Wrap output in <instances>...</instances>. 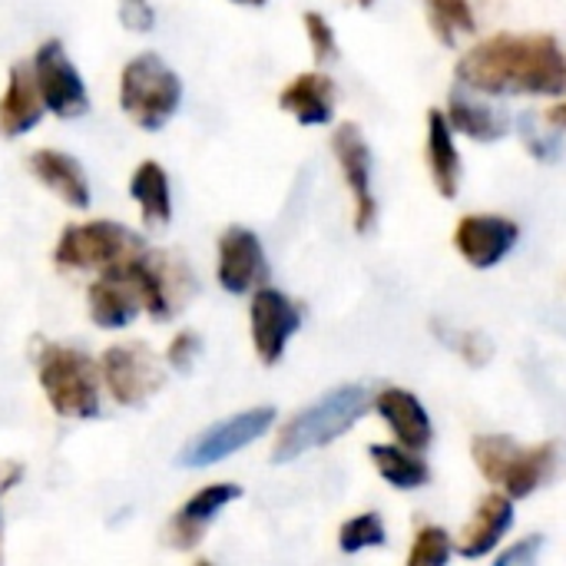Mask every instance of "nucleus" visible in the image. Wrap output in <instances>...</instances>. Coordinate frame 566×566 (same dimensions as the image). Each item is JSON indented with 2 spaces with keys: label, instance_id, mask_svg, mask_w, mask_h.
Here are the masks:
<instances>
[{
  "label": "nucleus",
  "instance_id": "nucleus-1",
  "mask_svg": "<svg viewBox=\"0 0 566 566\" xmlns=\"http://www.w3.org/2000/svg\"><path fill=\"white\" fill-rule=\"evenodd\" d=\"M458 80L488 96H560L566 53L551 33H494L461 56Z\"/></svg>",
  "mask_w": 566,
  "mask_h": 566
},
{
  "label": "nucleus",
  "instance_id": "nucleus-2",
  "mask_svg": "<svg viewBox=\"0 0 566 566\" xmlns=\"http://www.w3.org/2000/svg\"><path fill=\"white\" fill-rule=\"evenodd\" d=\"M368 405H371V398H368V388H361V385H342V388L328 391L325 398H318L315 405L298 411L282 428V434L275 438V448H272V461L289 464L315 448L338 441L368 415Z\"/></svg>",
  "mask_w": 566,
  "mask_h": 566
},
{
  "label": "nucleus",
  "instance_id": "nucleus-3",
  "mask_svg": "<svg viewBox=\"0 0 566 566\" xmlns=\"http://www.w3.org/2000/svg\"><path fill=\"white\" fill-rule=\"evenodd\" d=\"M471 458L488 484L504 488L511 501H524L551 481L557 468V444L547 441L537 448H521L504 434H481L471 444Z\"/></svg>",
  "mask_w": 566,
  "mask_h": 566
},
{
  "label": "nucleus",
  "instance_id": "nucleus-4",
  "mask_svg": "<svg viewBox=\"0 0 566 566\" xmlns=\"http://www.w3.org/2000/svg\"><path fill=\"white\" fill-rule=\"evenodd\" d=\"M36 375L40 388L50 401V408L60 418H96L99 415V368L90 355L66 348V345H46L36 355Z\"/></svg>",
  "mask_w": 566,
  "mask_h": 566
},
{
  "label": "nucleus",
  "instance_id": "nucleus-5",
  "mask_svg": "<svg viewBox=\"0 0 566 566\" xmlns=\"http://www.w3.org/2000/svg\"><path fill=\"white\" fill-rule=\"evenodd\" d=\"M182 103V80L156 53L133 56L119 73V106L139 129H163Z\"/></svg>",
  "mask_w": 566,
  "mask_h": 566
},
{
  "label": "nucleus",
  "instance_id": "nucleus-6",
  "mask_svg": "<svg viewBox=\"0 0 566 566\" xmlns=\"http://www.w3.org/2000/svg\"><path fill=\"white\" fill-rule=\"evenodd\" d=\"M146 245L139 235H133L129 229H123L119 222H83V226H66L56 249H53V262L60 269H116L126 259L139 255Z\"/></svg>",
  "mask_w": 566,
  "mask_h": 566
},
{
  "label": "nucleus",
  "instance_id": "nucleus-7",
  "mask_svg": "<svg viewBox=\"0 0 566 566\" xmlns=\"http://www.w3.org/2000/svg\"><path fill=\"white\" fill-rule=\"evenodd\" d=\"M99 375H103V385L113 395V401L123 408H136V405L149 401V395H156L163 385L156 355L143 342L113 345L99 361Z\"/></svg>",
  "mask_w": 566,
  "mask_h": 566
},
{
  "label": "nucleus",
  "instance_id": "nucleus-8",
  "mask_svg": "<svg viewBox=\"0 0 566 566\" xmlns=\"http://www.w3.org/2000/svg\"><path fill=\"white\" fill-rule=\"evenodd\" d=\"M33 80L43 96V106L60 119H76L90 109V96L83 86V76L70 63L60 40H46L33 56Z\"/></svg>",
  "mask_w": 566,
  "mask_h": 566
},
{
  "label": "nucleus",
  "instance_id": "nucleus-9",
  "mask_svg": "<svg viewBox=\"0 0 566 566\" xmlns=\"http://www.w3.org/2000/svg\"><path fill=\"white\" fill-rule=\"evenodd\" d=\"M275 424V408H249L235 418H226L212 428H206L199 438H192L186 444V451L179 454V464L186 468H209L226 461L229 454L249 448L252 441H259L269 428Z\"/></svg>",
  "mask_w": 566,
  "mask_h": 566
},
{
  "label": "nucleus",
  "instance_id": "nucleus-10",
  "mask_svg": "<svg viewBox=\"0 0 566 566\" xmlns=\"http://www.w3.org/2000/svg\"><path fill=\"white\" fill-rule=\"evenodd\" d=\"M249 322H252V345H255L259 361L262 365H279L282 355H285L289 338L302 325V312L279 289H259L252 295Z\"/></svg>",
  "mask_w": 566,
  "mask_h": 566
},
{
  "label": "nucleus",
  "instance_id": "nucleus-11",
  "mask_svg": "<svg viewBox=\"0 0 566 566\" xmlns=\"http://www.w3.org/2000/svg\"><path fill=\"white\" fill-rule=\"evenodd\" d=\"M332 153H335V159L342 166V176H345V182L352 189V199H355V229L368 232L375 226L378 202H375V192H371V149L365 143L361 126L342 123L332 133Z\"/></svg>",
  "mask_w": 566,
  "mask_h": 566
},
{
  "label": "nucleus",
  "instance_id": "nucleus-12",
  "mask_svg": "<svg viewBox=\"0 0 566 566\" xmlns=\"http://www.w3.org/2000/svg\"><path fill=\"white\" fill-rule=\"evenodd\" d=\"M269 275V262L262 252V242L252 229L232 226L219 239V269L216 279L229 295H245L259 289Z\"/></svg>",
  "mask_w": 566,
  "mask_h": 566
},
{
  "label": "nucleus",
  "instance_id": "nucleus-13",
  "mask_svg": "<svg viewBox=\"0 0 566 566\" xmlns=\"http://www.w3.org/2000/svg\"><path fill=\"white\" fill-rule=\"evenodd\" d=\"M517 222L504 216H464L454 229V249L474 269H494L517 245Z\"/></svg>",
  "mask_w": 566,
  "mask_h": 566
},
{
  "label": "nucleus",
  "instance_id": "nucleus-14",
  "mask_svg": "<svg viewBox=\"0 0 566 566\" xmlns=\"http://www.w3.org/2000/svg\"><path fill=\"white\" fill-rule=\"evenodd\" d=\"M375 411L388 421L398 444H405L418 454H424L431 448L434 428H431V418H428L424 405L418 401V395H411L405 388H385L375 398Z\"/></svg>",
  "mask_w": 566,
  "mask_h": 566
},
{
  "label": "nucleus",
  "instance_id": "nucleus-15",
  "mask_svg": "<svg viewBox=\"0 0 566 566\" xmlns=\"http://www.w3.org/2000/svg\"><path fill=\"white\" fill-rule=\"evenodd\" d=\"M43 96L36 90V80H33V66L27 63H13L10 66V76H7V90L0 96V133L7 139L13 136H23L30 133L36 123H40V113H43Z\"/></svg>",
  "mask_w": 566,
  "mask_h": 566
},
{
  "label": "nucleus",
  "instance_id": "nucleus-16",
  "mask_svg": "<svg viewBox=\"0 0 566 566\" xmlns=\"http://www.w3.org/2000/svg\"><path fill=\"white\" fill-rule=\"evenodd\" d=\"M511 527H514V501L507 494H488L478 504L471 524L464 527V534L458 541L461 557H468V560L488 557L507 537Z\"/></svg>",
  "mask_w": 566,
  "mask_h": 566
},
{
  "label": "nucleus",
  "instance_id": "nucleus-17",
  "mask_svg": "<svg viewBox=\"0 0 566 566\" xmlns=\"http://www.w3.org/2000/svg\"><path fill=\"white\" fill-rule=\"evenodd\" d=\"M86 298H90V318L99 328H126L136 318V312L143 308L136 289L129 285V279L119 269L99 272V279L90 285Z\"/></svg>",
  "mask_w": 566,
  "mask_h": 566
},
{
  "label": "nucleus",
  "instance_id": "nucleus-18",
  "mask_svg": "<svg viewBox=\"0 0 566 566\" xmlns=\"http://www.w3.org/2000/svg\"><path fill=\"white\" fill-rule=\"evenodd\" d=\"M239 497H242V488H239V484H209V488H202L199 494H192V497L179 507V514L172 517L169 537H172L179 547L199 544L202 531L216 521V514H219L222 507H229L232 501H239Z\"/></svg>",
  "mask_w": 566,
  "mask_h": 566
},
{
  "label": "nucleus",
  "instance_id": "nucleus-19",
  "mask_svg": "<svg viewBox=\"0 0 566 566\" xmlns=\"http://www.w3.org/2000/svg\"><path fill=\"white\" fill-rule=\"evenodd\" d=\"M279 106L302 126H325L335 116V83L325 73H302L282 90Z\"/></svg>",
  "mask_w": 566,
  "mask_h": 566
},
{
  "label": "nucleus",
  "instance_id": "nucleus-20",
  "mask_svg": "<svg viewBox=\"0 0 566 566\" xmlns=\"http://www.w3.org/2000/svg\"><path fill=\"white\" fill-rule=\"evenodd\" d=\"M30 172L50 192H56L66 206H73V209H86L90 206V182H86L83 166L73 156H66L60 149H36L30 156Z\"/></svg>",
  "mask_w": 566,
  "mask_h": 566
},
{
  "label": "nucleus",
  "instance_id": "nucleus-21",
  "mask_svg": "<svg viewBox=\"0 0 566 566\" xmlns=\"http://www.w3.org/2000/svg\"><path fill=\"white\" fill-rule=\"evenodd\" d=\"M448 123H451V129H458L471 139H481V143H494L511 133V116L504 109H494V106L468 96V86L451 93Z\"/></svg>",
  "mask_w": 566,
  "mask_h": 566
},
{
  "label": "nucleus",
  "instance_id": "nucleus-22",
  "mask_svg": "<svg viewBox=\"0 0 566 566\" xmlns=\"http://www.w3.org/2000/svg\"><path fill=\"white\" fill-rule=\"evenodd\" d=\"M428 169H431L438 192L444 199H454L458 182H461V156L454 146V129L448 123V113L441 109L428 113Z\"/></svg>",
  "mask_w": 566,
  "mask_h": 566
},
{
  "label": "nucleus",
  "instance_id": "nucleus-23",
  "mask_svg": "<svg viewBox=\"0 0 566 566\" xmlns=\"http://www.w3.org/2000/svg\"><path fill=\"white\" fill-rule=\"evenodd\" d=\"M371 461H375V471L395 488V491H418L431 481V468L428 461L405 448V444H371L368 448Z\"/></svg>",
  "mask_w": 566,
  "mask_h": 566
},
{
  "label": "nucleus",
  "instance_id": "nucleus-24",
  "mask_svg": "<svg viewBox=\"0 0 566 566\" xmlns=\"http://www.w3.org/2000/svg\"><path fill=\"white\" fill-rule=\"evenodd\" d=\"M129 196L139 202V212L149 226H166L172 219V196H169V176L159 163L146 159L133 179H129Z\"/></svg>",
  "mask_w": 566,
  "mask_h": 566
},
{
  "label": "nucleus",
  "instance_id": "nucleus-25",
  "mask_svg": "<svg viewBox=\"0 0 566 566\" xmlns=\"http://www.w3.org/2000/svg\"><path fill=\"white\" fill-rule=\"evenodd\" d=\"M428 3V20L441 43H454L458 33H474V10L468 0H424Z\"/></svg>",
  "mask_w": 566,
  "mask_h": 566
},
{
  "label": "nucleus",
  "instance_id": "nucleus-26",
  "mask_svg": "<svg viewBox=\"0 0 566 566\" xmlns=\"http://www.w3.org/2000/svg\"><path fill=\"white\" fill-rule=\"evenodd\" d=\"M385 541H388V531H385L378 514H358L348 524H342V531H338V547L345 554H358V551H368V547H385Z\"/></svg>",
  "mask_w": 566,
  "mask_h": 566
},
{
  "label": "nucleus",
  "instance_id": "nucleus-27",
  "mask_svg": "<svg viewBox=\"0 0 566 566\" xmlns=\"http://www.w3.org/2000/svg\"><path fill=\"white\" fill-rule=\"evenodd\" d=\"M451 560V537L441 527H424L415 537L408 566H444Z\"/></svg>",
  "mask_w": 566,
  "mask_h": 566
},
{
  "label": "nucleus",
  "instance_id": "nucleus-28",
  "mask_svg": "<svg viewBox=\"0 0 566 566\" xmlns=\"http://www.w3.org/2000/svg\"><path fill=\"white\" fill-rule=\"evenodd\" d=\"M305 30H308V40H312V53L318 63H332L338 56V46H335V33L328 27V20L315 10L305 13Z\"/></svg>",
  "mask_w": 566,
  "mask_h": 566
},
{
  "label": "nucleus",
  "instance_id": "nucleus-29",
  "mask_svg": "<svg viewBox=\"0 0 566 566\" xmlns=\"http://www.w3.org/2000/svg\"><path fill=\"white\" fill-rule=\"evenodd\" d=\"M119 20L133 33H149L156 27V10L149 0H119Z\"/></svg>",
  "mask_w": 566,
  "mask_h": 566
},
{
  "label": "nucleus",
  "instance_id": "nucleus-30",
  "mask_svg": "<svg viewBox=\"0 0 566 566\" xmlns=\"http://www.w3.org/2000/svg\"><path fill=\"white\" fill-rule=\"evenodd\" d=\"M199 348H202L199 335H192V332H179V335L172 338V345H169L166 358H169V365H172L176 371H189V368H192V361H196V355H199Z\"/></svg>",
  "mask_w": 566,
  "mask_h": 566
},
{
  "label": "nucleus",
  "instance_id": "nucleus-31",
  "mask_svg": "<svg viewBox=\"0 0 566 566\" xmlns=\"http://www.w3.org/2000/svg\"><path fill=\"white\" fill-rule=\"evenodd\" d=\"M541 547H544V537H537V534H531V537H524L521 544H514L507 554H501L497 557V566H521V564H534V557L541 554Z\"/></svg>",
  "mask_w": 566,
  "mask_h": 566
},
{
  "label": "nucleus",
  "instance_id": "nucleus-32",
  "mask_svg": "<svg viewBox=\"0 0 566 566\" xmlns=\"http://www.w3.org/2000/svg\"><path fill=\"white\" fill-rule=\"evenodd\" d=\"M547 123L557 126V129H566V103H557V106L547 109Z\"/></svg>",
  "mask_w": 566,
  "mask_h": 566
},
{
  "label": "nucleus",
  "instance_id": "nucleus-33",
  "mask_svg": "<svg viewBox=\"0 0 566 566\" xmlns=\"http://www.w3.org/2000/svg\"><path fill=\"white\" fill-rule=\"evenodd\" d=\"M235 3H242V7H262L265 0H235Z\"/></svg>",
  "mask_w": 566,
  "mask_h": 566
}]
</instances>
